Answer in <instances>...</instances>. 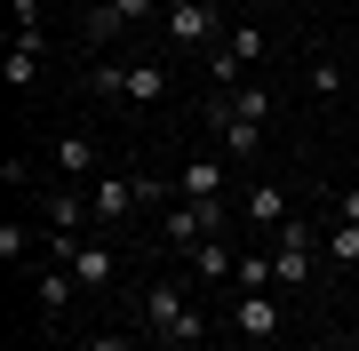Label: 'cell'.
Wrapping results in <instances>:
<instances>
[{"label": "cell", "mask_w": 359, "mask_h": 351, "mask_svg": "<svg viewBox=\"0 0 359 351\" xmlns=\"http://www.w3.org/2000/svg\"><path fill=\"white\" fill-rule=\"evenodd\" d=\"M311 247H320V232H311L304 216H287L280 232H271V280H280V287H304L311 280Z\"/></svg>", "instance_id": "cell-1"}, {"label": "cell", "mask_w": 359, "mask_h": 351, "mask_svg": "<svg viewBox=\"0 0 359 351\" xmlns=\"http://www.w3.org/2000/svg\"><path fill=\"white\" fill-rule=\"evenodd\" d=\"M208 128L224 136V160H256V136H264V120H248V112H231V104H208Z\"/></svg>", "instance_id": "cell-2"}, {"label": "cell", "mask_w": 359, "mask_h": 351, "mask_svg": "<svg viewBox=\"0 0 359 351\" xmlns=\"http://www.w3.org/2000/svg\"><path fill=\"white\" fill-rule=\"evenodd\" d=\"M88 208H96V223H120V216L144 208V184L136 176H104V184H88Z\"/></svg>", "instance_id": "cell-3"}, {"label": "cell", "mask_w": 359, "mask_h": 351, "mask_svg": "<svg viewBox=\"0 0 359 351\" xmlns=\"http://www.w3.org/2000/svg\"><path fill=\"white\" fill-rule=\"evenodd\" d=\"M72 280L88 287V296H104V287L120 280V256H112L104 240H80V256H72Z\"/></svg>", "instance_id": "cell-4"}, {"label": "cell", "mask_w": 359, "mask_h": 351, "mask_svg": "<svg viewBox=\"0 0 359 351\" xmlns=\"http://www.w3.org/2000/svg\"><path fill=\"white\" fill-rule=\"evenodd\" d=\"M168 40H184V48H200V40H208V48H216L224 25H216V8H208V0H200V8H168Z\"/></svg>", "instance_id": "cell-5"}, {"label": "cell", "mask_w": 359, "mask_h": 351, "mask_svg": "<svg viewBox=\"0 0 359 351\" xmlns=\"http://www.w3.org/2000/svg\"><path fill=\"white\" fill-rule=\"evenodd\" d=\"M184 312H192V296H184V287H152V296H144V319H152V336H160V343L184 327Z\"/></svg>", "instance_id": "cell-6"}, {"label": "cell", "mask_w": 359, "mask_h": 351, "mask_svg": "<svg viewBox=\"0 0 359 351\" xmlns=\"http://www.w3.org/2000/svg\"><path fill=\"white\" fill-rule=\"evenodd\" d=\"M231 327H240L248 343H271V336H280V303H264V296H240V303H231Z\"/></svg>", "instance_id": "cell-7"}, {"label": "cell", "mask_w": 359, "mask_h": 351, "mask_svg": "<svg viewBox=\"0 0 359 351\" xmlns=\"http://www.w3.org/2000/svg\"><path fill=\"white\" fill-rule=\"evenodd\" d=\"M224 192V160H184L176 168V200H216Z\"/></svg>", "instance_id": "cell-8"}, {"label": "cell", "mask_w": 359, "mask_h": 351, "mask_svg": "<svg viewBox=\"0 0 359 351\" xmlns=\"http://www.w3.org/2000/svg\"><path fill=\"white\" fill-rule=\"evenodd\" d=\"M295 208H287V192L280 184H256V192H248V223H256V232H280Z\"/></svg>", "instance_id": "cell-9"}, {"label": "cell", "mask_w": 359, "mask_h": 351, "mask_svg": "<svg viewBox=\"0 0 359 351\" xmlns=\"http://www.w3.org/2000/svg\"><path fill=\"white\" fill-rule=\"evenodd\" d=\"M0 80H8V88H32V80H40V32H16V48H8V64H0Z\"/></svg>", "instance_id": "cell-10"}, {"label": "cell", "mask_w": 359, "mask_h": 351, "mask_svg": "<svg viewBox=\"0 0 359 351\" xmlns=\"http://www.w3.org/2000/svg\"><path fill=\"white\" fill-rule=\"evenodd\" d=\"M40 216H48V232H80V216H96V208H88V192H48Z\"/></svg>", "instance_id": "cell-11"}, {"label": "cell", "mask_w": 359, "mask_h": 351, "mask_svg": "<svg viewBox=\"0 0 359 351\" xmlns=\"http://www.w3.org/2000/svg\"><path fill=\"white\" fill-rule=\"evenodd\" d=\"M192 272H200V280H231V272H240V256H231V247H224V232L192 247Z\"/></svg>", "instance_id": "cell-12"}, {"label": "cell", "mask_w": 359, "mask_h": 351, "mask_svg": "<svg viewBox=\"0 0 359 351\" xmlns=\"http://www.w3.org/2000/svg\"><path fill=\"white\" fill-rule=\"evenodd\" d=\"M72 287H80V280L65 272V263H48V272H40V312L56 319V312H65V303H72Z\"/></svg>", "instance_id": "cell-13"}, {"label": "cell", "mask_w": 359, "mask_h": 351, "mask_svg": "<svg viewBox=\"0 0 359 351\" xmlns=\"http://www.w3.org/2000/svg\"><path fill=\"white\" fill-rule=\"evenodd\" d=\"M48 160H56L65 176H88V168H96V144H88V136H56V152H48Z\"/></svg>", "instance_id": "cell-14"}, {"label": "cell", "mask_w": 359, "mask_h": 351, "mask_svg": "<svg viewBox=\"0 0 359 351\" xmlns=\"http://www.w3.org/2000/svg\"><path fill=\"white\" fill-rule=\"evenodd\" d=\"M128 96L136 104H160L168 96V64H128Z\"/></svg>", "instance_id": "cell-15"}, {"label": "cell", "mask_w": 359, "mask_h": 351, "mask_svg": "<svg viewBox=\"0 0 359 351\" xmlns=\"http://www.w3.org/2000/svg\"><path fill=\"white\" fill-rule=\"evenodd\" d=\"M120 32H128V16H120L112 0H96L88 8V40H120Z\"/></svg>", "instance_id": "cell-16"}, {"label": "cell", "mask_w": 359, "mask_h": 351, "mask_svg": "<svg viewBox=\"0 0 359 351\" xmlns=\"http://www.w3.org/2000/svg\"><path fill=\"white\" fill-rule=\"evenodd\" d=\"M231 280H240V296H264V287H271V256H240Z\"/></svg>", "instance_id": "cell-17"}, {"label": "cell", "mask_w": 359, "mask_h": 351, "mask_svg": "<svg viewBox=\"0 0 359 351\" xmlns=\"http://www.w3.org/2000/svg\"><path fill=\"white\" fill-rule=\"evenodd\" d=\"M327 256H335V263H359V223H335V240H327Z\"/></svg>", "instance_id": "cell-18"}, {"label": "cell", "mask_w": 359, "mask_h": 351, "mask_svg": "<svg viewBox=\"0 0 359 351\" xmlns=\"http://www.w3.org/2000/svg\"><path fill=\"white\" fill-rule=\"evenodd\" d=\"M25 247H32V232H25V223H0V263H16Z\"/></svg>", "instance_id": "cell-19"}, {"label": "cell", "mask_w": 359, "mask_h": 351, "mask_svg": "<svg viewBox=\"0 0 359 351\" xmlns=\"http://www.w3.org/2000/svg\"><path fill=\"white\" fill-rule=\"evenodd\" d=\"M96 96H128V64H96Z\"/></svg>", "instance_id": "cell-20"}, {"label": "cell", "mask_w": 359, "mask_h": 351, "mask_svg": "<svg viewBox=\"0 0 359 351\" xmlns=\"http://www.w3.org/2000/svg\"><path fill=\"white\" fill-rule=\"evenodd\" d=\"M335 88H344V64H327V56H320V64H311V96H335Z\"/></svg>", "instance_id": "cell-21"}, {"label": "cell", "mask_w": 359, "mask_h": 351, "mask_svg": "<svg viewBox=\"0 0 359 351\" xmlns=\"http://www.w3.org/2000/svg\"><path fill=\"white\" fill-rule=\"evenodd\" d=\"M112 8H120V16H128V25H144V16H152V8H160V0H112Z\"/></svg>", "instance_id": "cell-22"}, {"label": "cell", "mask_w": 359, "mask_h": 351, "mask_svg": "<svg viewBox=\"0 0 359 351\" xmlns=\"http://www.w3.org/2000/svg\"><path fill=\"white\" fill-rule=\"evenodd\" d=\"M335 216H344V223H359V184H351L344 200H335Z\"/></svg>", "instance_id": "cell-23"}, {"label": "cell", "mask_w": 359, "mask_h": 351, "mask_svg": "<svg viewBox=\"0 0 359 351\" xmlns=\"http://www.w3.org/2000/svg\"><path fill=\"white\" fill-rule=\"evenodd\" d=\"M88 351H136V343H128V336H96Z\"/></svg>", "instance_id": "cell-24"}, {"label": "cell", "mask_w": 359, "mask_h": 351, "mask_svg": "<svg viewBox=\"0 0 359 351\" xmlns=\"http://www.w3.org/2000/svg\"><path fill=\"white\" fill-rule=\"evenodd\" d=\"M160 8H200V0H160Z\"/></svg>", "instance_id": "cell-25"}, {"label": "cell", "mask_w": 359, "mask_h": 351, "mask_svg": "<svg viewBox=\"0 0 359 351\" xmlns=\"http://www.w3.org/2000/svg\"><path fill=\"white\" fill-rule=\"evenodd\" d=\"M256 8H287V0H256Z\"/></svg>", "instance_id": "cell-26"}, {"label": "cell", "mask_w": 359, "mask_h": 351, "mask_svg": "<svg viewBox=\"0 0 359 351\" xmlns=\"http://www.w3.org/2000/svg\"><path fill=\"white\" fill-rule=\"evenodd\" d=\"M192 351H216V343H192Z\"/></svg>", "instance_id": "cell-27"}]
</instances>
